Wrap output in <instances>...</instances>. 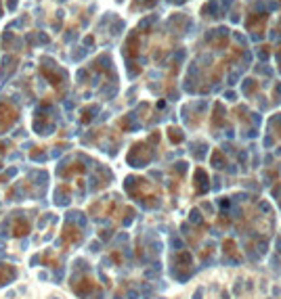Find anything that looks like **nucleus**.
Listing matches in <instances>:
<instances>
[{
  "instance_id": "1",
  "label": "nucleus",
  "mask_w": 281,
  "mask_h": 299,
  "mask_svg": "<svg viewBox=\"0 0 281 299\" xmlns=\"http://www.w3.org/2000/svg\"><path fill=\"white\" fill-rule=\"evenodd\" d=\"M189 220H191L193 224H201V222H204V220H201V213H199L197 209H193V211H191V216H189Z\"/></svg>"
},
{
  "instance_id": "2",
  "label": "nucleus",
  "mask_w": 281,
  "mask_h": 299,
  "mask_svg": "<svg viewBox=\"0 0 281 299\" xmlns=\"http://www.w3.org/2000/svg\"><path fill=\"white\" fill-rule=\"evenodd\" d=\"M258 251H260V253H267V243H264V241L258 245Z\"/></svg>"
},
{
  "instance_id": "3",
  "label": "nucleus",
  "mask_w": 281,
  "mask_h": 299,
  "mask_svg": "<svg viewBox=\"0 0 281 299\" xmlns=\"http://www.w3.org/2000/svg\"><path fill=\"white\" fill-rule=\"evenodd\" d=\"M201 297H204V291H201V289H197V291H195V295H193V299H201Z\"/></svg>"
},
{
  "instance_id": "4",
  "label": "nucleus",
  "mask_w": 281,
  "mask_h": 299,
  "mask_svg": "<svg viewBox=\"0 0 281 299\" xmlns=\"http://www.w3.org/2000/svg\"><path fill=\"white\" fill-rule=\"evenodd\" d=\"M275 245H277V251L281 253V236H277V239H275Z\"/></svg>"
}]
</instances>
